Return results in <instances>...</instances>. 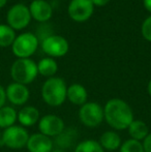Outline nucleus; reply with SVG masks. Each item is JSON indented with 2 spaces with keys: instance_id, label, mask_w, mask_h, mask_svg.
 Wrapping results in <instances>:
<instances>
[{
  "instance_id": "obj_32",
  "label": "nucleus",
  "mask_w": 151,
  "mask_h": 152,
  "mask_svg": "<svg viewBox=\"0 0 151 152\" xmlns=\"http://www.w3.org/2000/svg\"><path fill=\"white\" fill-rule=\"evenodd\" d=\"M0 140H1V132H0Z\"/></svg>"
},
{
  "instance_id": "obj_7",
  "label": "nucleus",
  "mask_w": 151,
  "mask_h": 152,
  "mask_svg": "<svg viewBox=\"0 0 151 152\" xmlns=\"http://www.w3.org/2000/svg\"><path fill=\"white\" fill-rule=\"evenodd\" d=\"M79 118L85 126L96 127L105 119L104 108L97 102H86L81 106Z\"/></svg>"
},
{
  "instance_id": "obj_22",
  "label": "nucleus",
  "mask_w": 151,
  "mask_h": 152,
  "mask_svg": "<svg viewBox=\"0 0 151 152\" xmlns=\"http://www.w3.org/2000/svg\"><path fill=\"white\" fill-rule=\"evenodd\" d=\"M75 152H105L98 142L94 140H86L79 143Z\"/></svg>"
},
{
  "instance_id": "obj_4",
  "label": "nucleus",
  "mask_w": 151,
  "mask_h": 152,
  "mask_svg": "<svg viewBox=\"0 0 151 152\" xmlns=\"http://www.w3.org/2000/svg\"><path fill=\"white\" fill-rule=\"evenodd\" d=\"M38 38L31 32H24L16 36L12 45V51L18 58H30L37 50Z\"/></svg>"
},
{
  "instance_id": "obj_6",
  "label": "nucleus",
  "mask_w": 151,
  "mask_h": 152,
  "mask_svg": "<svg viewBox=\"0 0 151 152\" xmlns=\"http://www.w3.org/2000/svg\"><path fill=\"white\" fill-rule=\"evenodd\" d=\"M7 25L14 30H22L26 28L31 21L29 7L23 3H17L8 10L6 15Z\"/></svg>"
},
{
  "instance_id": "obj_23",
  "label": "nucleus",
  "mask_w": 151,
  "mask_h": 152,
  "mask_svg": "<svg viewBox=\"0 0 151 152\" xmlns=\"http://www.w3.org/2000/svg\"><path fill=\"white\" fill-rule=\"evenodd\" d=\"M120 152H144L143 145L140 141L129 139L121 144Z\"/></svg>"
},
{
  "instance_id": "obj_5",
  "label": "nucleus",
  "mask_w": 151,
  "mask_h": 152,
  "mask_svg": "<svg viewBox=\"0 0 151 152\" xmlns=\"http://www.w3.org/2000/svg\"><path fill=\"white\" fill-rule=\"evenodd\" d=\"M29 134L27 129L20 125H12L5 128L1 134L0 143L10 149H21L27 145Z\"/></svg>"
},
{
  "instance_id": "obj_28",
  "label": "nucleus",
  "mask_w": 151,
  "mask_h": 152,
  "mask_svg": "<svg viewBox=\"0 0 151 152\" xmlns=\"http://www.w3.org/2000/svg\"><path fill=\"white\" fill-rule=\"evenodd\" d=\"M143 4H144V7L146 8V10L151 14V0H143Z\"/></svg>"
},
{
  "instance_id": "obj_13",
  "label": "nucleus",
  "mask_w": 151,
  "mask_h": 152,
  "mask_svg": "<svg viewBox=\"0 0 151 152\" xmlns=\"http://www.w3.org/2000/svg\"><path fill=\"white\" fill-rule=\"evenodd\" d=\"M26 147L29 152H51L53 150V141L49 137L37 132L29 136Z\"/></svg>"
},
{
  "instance_id": "obj_16",
  "label": "nucleus",
  "mask_w": 151,
  "mask_h": 152,
  "mask_svg": "<svg viewBox=\"0 0 151 152\" xmlns=\"http://www.w3.org/2000/svg\"><path fill=\"white\" fill-rule=\"evenodd\" d=\"M98 143L103 147V149L109 151L117 150L118 148H120L121 144H122L119 134L115 132H112V130H108V132H104L99 139Z\"/></svg>"
},
{
  "instance_id": "obj_26",
  "label": "nucleus",
  "mask_w": 151,
  "mask_h": 152,
  "mask_svg": "<svg viewBox=\"0 0 151 152\" xmlns=\"http://www.w3.org/2000/svg\"><path fill=\"white\" fill-rule=\"evenodd\" d=\"M6 102V93H5V88L2 85H0V109L5 104Z\"/></svg>"
},
{
  "instance_id": "obj_29",
  "label": "nucleus",
  "mask_w": 151,
  "mask_h": 152,
  "mask_svg": "<svg viewBox=\"0 0 151 152\" xmlns=\"http://www.w3.org/2000/svg\"><path fill=\"white\" fill-rule=\"evenodd\" d=\"M7 3V0H0V8L4 7Z\"/></svg>"
},
{
  "instance_id": "obj_15",
  "label": "nucleus",
  "mask_w": 151,
  "mask_h": 152,
  "mask_svg": "<svg viewBox=\"0 0 151 152\" xmlns=\"http://www.w3.org/2000/svg\"><path fill=\"white\" fill-rule=\"evenodd\" d=\"M39 120V112L35 107L26 106L18 112V121L21 126H32Z\"/></svg>"
},
{
  "instance_id": "obj_20",
  "label": "nucleus",
  "mask_w": 151,
  "mask_h": 152,
  "mask_svg": "<svg viewBox=\"0 0 151 152\" xmlns=\"http://www.w3.org/2000/svg\"><path fill=\"white\" fill-rule=\"evenodd\" d=\"M16 39V32L6 24H0V47L6 48L12 45Z\"/></svg>"
},
{
  "instance_id": "obj_8",
  "label": "nucleus",
  "mask_w": 151,
  "mask_h": 152,
  "mask_svg": "<svg viewBox=\"0 0 151 152\" xmlns=\"http://www.w3.org/2000/svg\"><path fill=\"white\" fill-rule=\"evenodd\" d=\"M42 49L51 58L63 57L69 50V44L63 36L49 35L42 39Z\"/></svg>"
},
{
  "instance_id": "obj_30",
  "label": "nucleus",
  "mask_w": 151,
  "mask_h": 152,
  "mask_svg": "<svg viewBox=\"0 0 151 152\" xmlns=\"http://www.w3.org/2000/svg\"><path fill=\"white\" fill-rule=\"evenodd\" d=\"M147 90H148V93H149V95L151 96V80L149 81V83H148V87H147Z\"/></svg>"
},
{
  "instance_id": "obj_19",
  "label": "nucleus",
  "mask_w": 151,
  "mask_h": 152,
  "mask_svg": "<svg viewBox=\"0 0 151 152\" xmlns=\"http://www.w3.org/2000/svg\"><path fill=\"white\" fill-rule=\"evenodd\" d=\"M58 69L57 62L51 57H46V58L40 59L37 63V72L39 75L48 78H52Z\"/></svg>"
},
{
  "instance_id": "obj_3",
  "label": "nucleus",
  "mask_w": 151,
  "mask_h": 152,
  "mask_svg": "<svg viewBox=\"0 0 151 152\" xmlns=\"http://www.w3.org/2000/svg\"><path fill=\"white\" fill-rule=\"evenodd\" d=\"M37 64L30 58H18L10 67V76L14 82L28 85L36 79Z\"/></svg>"
},
{
  "instance_id": "obj_11",
  "label": "nucleus",
  "mask_w": 151,
  "mask_h": 152,
  "mask_svg": "<svg viewBox=\"0 0 151 152\" xmlns=\"http://www.w3.org/2000/svg\"><path fill=\"white\" fill-rule=\"evenodd\" d=\"M6 99L15 106H23L29 99L30 92L26 85L12 82L5 88Z\"/></svg>"
},
{
  "instance_id": "obj_2",
  "label": "nucleus",
  "mask_w": 151,
  "mask_h": 152,
  "mask_svg": "<svg viewBox=\"0 0 151 152\" xmlns=\"http://www.w3.org/2000/svg\"><path fill=\"white\" fill-rule=\"evenodd\" d=\"M66 92L67 87L64 80L57 77H52L42 84V97L49 106L58 107L65 102Z\"/></svg>"
},
{
  "instance_id": "obj_9",
  "label": "nucleus",
  "mask_w": 151,
  "mask_h": 152,
  "mask_svg": "<svg viewBox=\"0 0 151 152\" xmlns=\"http://www.w3.org/2000/svg\"><path fill=\"white\" fill-rule=\"evenodd\" d=\"M94 5L91 0H71L69 4V16L71 20L82 23L87 21L93 14Z\"/></svg>"
},
{
  "instance_id": "obj_17",
  "label": "nucleus",
  "mask_w": 151,
  "mask_h": 152,
  "mask_svg": "<svg viewBox=\"0 0 151 152\" xmlns=\"http://www.w3.org/2000/svg\"><path fill=\"white\" fill-rule=\"evenodd\" d=\"M18 120V112L12 107L3 106L0 109V128L5 129L15 125Z\"/></svg>"
},
{
  "instance_id": "obj_1",
  "label": "nucleus",
  "mask_w": 151,
  "mask_h": 152,
  "mask_svg": "<svg viewBox=\"0 0 151 152\" xmlns=\"http://www.w3.org/2000/svg\"><path fill=\"white\" fill-rule=\"evenodd\" d=\"M104 116L108 124L117 130L126 129L133 121L131 108L127 102L120 98H112L108 100L104 108Z\"/></svg>"
},
{
  "instance_id": "obj_24",
  "label": "nucleus",
  "mask_w": 151,
  "mask_h": 152,
  "mask_svg": "<svg viewBox=\"0 0 151 152\" xmlns=\"http://www.w3.org/2000/svg\"><path fill=\"white\" fill-rule=\"evenodd\" d=\"M141 33L146 40L151 42V16L146 18L141 26Z\"/></svg>"
},
{
  "instance_id": "obj_10",
  "label": "nucleus",
  "mask_w": 151,
  "mask_h": 152,
  "mask_svg": "<svg viewBox=\"0 0 151 152\" xmlns=\"http://www.w3.org/2000/svg\"><path fill=\"white\" fill-rule=\"evenodd\" d=\"M38 129L40 134L49 137H57L64 129V122L57 115L49 114L38 120Z\"/></svg>"
},
{
  "instance_id": "obj_21",
  "label": "nucleus",
  "mask_w": 151,
  "mask_h": 152,
  "mask_svg": "<svg viewBox=\"0 0 151 152\" xmlns=\"http://www.w3.org/2000/svg\"><path fill=\"white\" fill-rule=\"evenodd\" d=\"M76 130L73 128L69 129H63V132L57 136L56 143L60 148H69L74 144V141L76 139Z\"/></svg>"
},
{
  "instance_id": "obj_14",
  "label": "nucleus",
  "mask_w": 151,
  "mask_h": 152,
  "mask_svg": "<svg viewBox=\"0 0 151 152\" xmlns=\"http://www.w3.org/2000/svg\"><path fill=\"white\" fill-rule=\"evenodd\" d=\"M66 98L76 106H83L87 102L88 94L87 90L83 85L81 84H71L69 87H67Z\"/></svg>"
},
{
  "instance_id": "obj_33",
  "label": "nucleus",
  "mask_w": 151,
  "mask_h": 152,
  "mask_svg": "<svg viewBox=\"0 0 151 152\" xmlns=\"http://www.w3.org/2000/svg\"><path fill=\"white\" fill-rule=\"evenodd\" d=\"M32 1H33V0H32Z\"/></svg>"
},
{
  "instance_id": "obj_18",
  "label": "nucleus",
  "mask_w": 151,
  "mask_h": 152,
  "mask_svg": "<svg viewBox=\"0 0 151 152\" xmlns=\"http://www.w3.org/2000/svg\"><path fill=\"white\" fill-rule=\"evenodd\" d=\"M127 129H128V134L131 136V139L140 141V142L142 140H144L147 137V134H149L147 124L142 120H133L129 124Z\"/></svg>"
},
{
  "instance_id": "obj_12",
  "label": "nucleus",
  "mask_w": 151,
  "mask_h": 152,
  "mask_svg": "<svg viewBox=\"0 0 151 152\" xmlns=\"http://www.w3.org/2000/svg\"><path fill=\"white\" fill-rule=\"evenodd\" d=\"M28 7L31 18L37 22L44 23L52 18L53 7L46 0H33Z\"/></svg>"
},
{
  "instance_id": "obj_31",
  "label": "nucleus",
  "mask_w": 151,
  "mask_h": 152,
  "mask_svg": "<svg viewBox=\"0 0 151 152\" xmlns=\"http://www.w3.org/2000/svg\"><path fill=\"white\" fill-rule=\"evenodd\" d=\"M51 152H63L62 150H59V149H56V150H52Z\"/></svg>"
},
{
  "instance_id": "obj_25",
  "label": "nucleus",
  "mask_w": 151,
  "mask_h": 152,
  "mask_svg": "<svg viewBox=\"0 0 151 152\" xmlns=\"http://www.w3.org/2000/svg\"><path fill=\"white\" fill-rule=\"evenodd\" d=\"M142 145H143L144 152H151V132H149L147 137L143 140Z\"/></svg>"
},
{
  "instance_id": "obj_27",
  "label": "nucleus",
  "mask_w": 151,
  "mask_h": 152,
  "mask_svg": "<svg viewBox=\"0 0 151 152\" xmlns=\"http://www.w3.org/2000/svg\"><path fill=\"white\" fill-rule=\"evenodd\" d=\"M110 0H91L93 5L95 6H105L109 3Z\"/></svg>"
}]
</instances>
